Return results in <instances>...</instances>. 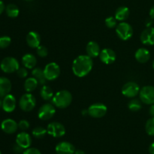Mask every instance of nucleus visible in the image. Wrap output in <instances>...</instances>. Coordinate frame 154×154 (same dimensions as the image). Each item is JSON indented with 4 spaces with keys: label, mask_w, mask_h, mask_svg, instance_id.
<instances>
[{
    "label": "nucleus",
    "mask_w": 154,
    "mask_h": 154,
    "mask_svg": "<svg viewBox=\"0 0 154 154\" xmlns=\"http://www.w3.org/2000/svg\"><path fill=\"white\" fill-rule=\"evenodd\" d=\"M11 82L6 77H0V98H3L9 95L11 91Z\"/></svg>",
    "instance_id": "nucleus-19"
},
{
    "label": "nucleus",
    "mask_w": 154,
    "mask_h": 154,
    "mask_svg": "<svg viewBox=\"0 0 154 154\" xmlns=\"http://www.w3.org/2000/svg\"><path fill=\"white\" fill-rule=\"evenodd\" d=\"M1 128L6 134H14L17 130L18 123L12 119H6L2 122Z\"/></svg>",
    "instance_id": "nucleus-14"
},
{
    "label": "nucleus",
    "mask_w": 154,
    "mask_h": 154,
    "mask_svg": "<svg viewBox=\"0 0 154 154\" xmlns=\"http://www.w3.org/2000/svg\"><path fill=\"white\" fill-rule=\"evenodd\" d=\"M38 82L34 77H29L27 78L24 82V88L27 93H30L38 87Z\"/></svg>",
    "instance_id": "nucleus-25"
},
{
    "label": "nucleus",
    "mask_w": 154,
    "mask_h": 154,
    "mask_svg": "<svg viewBox=\"0 0 154 154\" xmlns=\"http://www.w3.org/2000/svg\"><path fill=\"white\" fill-rule=\"evenodd\" d=\"M140 87L135 82H129L123 85L122 88V93L127 98H132L136 97L140 92Z\"/></svg>",
    "instance_id": "nucleus-11"
},
{
    "label": "nucleus",
    "mask_w": 154,
    "mask_h": 154,
    "mask_svg": "<svg viewBox=\"0 0 154 154\" xmlns=\"http://www.w3.org/2000/svg\"><path fill=\"white\" fill-rule=\"evenodd\" d=\"M32 77H34L37 80L38 84L45 85L47 82V79L44 73V69H42L38 67L34 68L32 71Z\"/></svg>",
    "instance_id": "nucleus-24"
},
{
    "label": "nucleus",
    "mask_w": 154,
    "mask_h": 154,
    "mask_svg": "<svg viewBox=\"0 0 154 154\" xmlns=\"http://www.w3.org/2000/svg\"><path fill=\"white\" fill-rule=\"evenodd\" d=\"M4 11H5V6L4 2L2 0H0V15L3 13Z\"/></svg>",
    "instance_id": "nucleus-38"
},
{
    "label": "nucleus",
    "mask_w": 154,
    "mask_h": 154,
    "mask_svg": "<svg viewBox=\"0 0 154 154\" xmlns=\"http://www.w3.org/2000/svg\"><path fill=\"white\" fill-rule=\"evenodd\" d=\"M128 107H129V110L132 112H137L139 111L142 107V104H141V100L138 99H132L128 104Z\"/></svg>",
    "instance_id": "nucleus-28"
},
{
    "label": "nucleus",
    "mask_w": 154,
    "mask_h": 154,
    "mask_svg": "<svg viewBox=\"0 0 154 154\" xmlns=\"http://www.w3.org/2000/svg\"><path fill=\"white\" fill-rule=\"evenodd\" d=\"M0 154H2V152H1V151H0Z\"/></svg>",
    "instance_id": "nucleus-46"
},
{
    "label": "nucleus",
    "mask_w": 154,
    "mask_h": 154,
    "mask_svg": "<svg viewBox=\"0 0 154 154\" xmlns=\"http://www.w3.org/2000/svg\"><path fill=\"white\" fill-rule=\"evenodd\" d=\"M116 33L120 39L127 41L132 38L133 35V29L129 23L123 21L117 24L116 27Z\"/></svg>",
    "instance_id": "nucleus-4"
},
{
    "label": "nucleus",
    "mask_w": 154,
    "mask_h": 154,
    "mask_svg": "<svg viewBox=\"0 0 154 154\" xmlns=\"http://www.w3.org/2000/svg\"><path fill=\"white\" fill-rule=\"evenodd\" d=\"M16 143L23 148L24 149L30 147L32 144V137L29 135V134L22 131L19 133L16 137Z\"/></svg>",
    "instance_id": "nucleus-16"
},
{
    "label": "nucleus",
    "mask_w": 154,
    "mask_h": 154,
    "mask_svg": "<svg viewBox=\"0 0 154 154\" xmlns=\"http://www.w3.org/2000/svg\"><path fill=\"white\" fill-rule=\"evenodd\" d=\"M56 152L57 154H74L75 148L70 142L62 141L56 146Z\"/></svg>",
    "instance_id": "nucleus-15"
},
{
    "label": "nucleus",
    "mask_w": 154,
    "mask_h": 154,
    "mask_svg": "<svg viewBox=\"0 0 154 154\" xmlns=\"http://www.w3.org/2000/svg\"><path fill=\"white\" fill-rule=\"evenodd\" d=\"M47 133H48V131L43 127H36L32 130V135L37 139L43 138L46 135Z\"/></svg>",
    "instance_id": "nucleus-29"
},
{
    "label": "nucleus",
    "mask_w": 154,
    "mask_h": 154,
    "mask_svg": "<svg viewBox=\"0 0 154 154\" xmlns=\"http://www.w3.org/2000/svg\"><path fill=\"white\" fill-rule=\"evenodd\" d=\"M11 39L9 36H4L0 37V48H6L11 45Z\"/></svg>",
    "instance_id": "nucleus-32"
},
{
    "label": "nucleus",
    "mask_w": 154,
    "mask_h": 154,
    "mask_svg": "<svg viewBox=\"0 0 154 154\" xmlns=\"http://www.w3.org/2000/svg\"><path fill=\"white\" fill-rule=\"evenodd\" d=\"M29 122L26 119H22L18 122V128L22 131H26L29 128Z\"/></svg>",
    "instance_id": "nucleus-34"
},
{
    "label": "nucleus",
    "mask_w": 154,
    "mask_h": 154,
    "mask_svg": "<svg viewBox=\"0 0 154 154\" xmlns=\"http://www.w3.org/2000/svg\"><path fill=\"white\" fill-rule=\"evenodd\" d=\"M141 42L146 45H154V28L153 27H147L141 33Z\"/></svg>",
    "instance_id": "nucleus-17"
},
{
    "label": "nucleus",
    "mask_w": 154,
    "mask_h": 154,
    "mask_svg": "<svg viewBox=\"0 0 154 154\" xmlns=\"http://www.w3.org/2000/svg\"><path fill=\"white\" fill-rule=\"evenodd\" d=\"M16 98L11 94L6 95L2 99V109L7 113H11L16 108Z\"/></svg>",
    "instance_id": "nucleus-13"
},
{
    "label": "nucleus",
    "mask_w": 154,
    "mask_h": 154,
    "mask_svg": "<svg viewBox=\"0 0 154 154\" xmlns=\"http://www.w3.org/2000/svg\"><path fill=\"white\" fill-rule=\"evenodd\" d=\"M87 110H88V115L93 118L99 119L105 116L108 111V108L105 104L102 103H95L90 105Z\"/></svg>",
    "instance_id": "nucleus-8"
},
{
    "label": "nucleus",
    "mask_w": 154,
    "mask_h": 154,
    "mask_svg": "<svg viewBox=\"0 0 154 154\" xmlns=\"http://www.w3.org/2000/svg\"><path fill=\"white\" fill-rule=\"evenodd\" d=\"M48 133L54 137H63L66 134V128L62 123L58 122H51L47 128Z\"/></svg>",
    "instance_id": "nucleus-10"
},
{
    "label": "nucleus",
    "mask_w": 154,
    "mask_h": 154,
    "mask_svg": "<svg viewBox=\"0 0 154 154\" xmlns=\"http://www.w3.org/2000/svg\"><path fill=\"white\" fill-rule=\"evenodd\" d=\"M153 69H154V60L153 61Z\"/></svg>",
    "instance_id": "nucleus-45"
},
{
    "label": "nucleus",
    "mask_w": 154,
    "mask_h": 154,
    "mask_svg": "<svg viewBox=\"0 0 154 154\" xmlns=\"http://www.w3.org/2000/svg\"><path fill=\"white\" fill-rule=\"evenodd\" d=\"M135 57L138 62L141 63H147L150 57V51L144 48H138L135 54Z\"/></svg>",
    "instance_id": "nucleus-21"
},
{
    "label": "nucleus",
    "mask_w": 154,
    "mask_h": 154,
    "mask_svg": "<svg viewBox=\"0 0 154 154\" xmlns=\"http://www.w3.org/2000/svg\"><path fill=\"white\" fill-rule=\"evenodd\" d=\"M149 152L150 154H154V142L150 144V147H149Z\"/></svg>",
    "instance_id": "nucleus-40"
},
{
    "label": "nucleus",
    "mask_w": 154,
    "mask_h": 154,
    "mask_svg": "<svg viewBox=\"0 0 154 154\" xmlns=\"http://www.w3.org/2000/svg\"><path fill=\"white\" fill-rule=\"evenodd\" d=\"M72 101V95L69 91L61 90L57 92L52 99L53 104L60 109H65L69 107Z\"/></svg>",
    "instance_id": "nucleus-2"
},
{
    "label": "nucleus",
    "mask_w": 154,
    "mask_h": 154,
    "mask_svg": "<svg viewBox=\"0 0 154 154\" xmlns=\"http://www.w3.org/2000/svg\"><path fill=\"white\" fill-rule=\"evenodd\" d=\"M140 100L142 103L148 105L154 104V86L146 85L140 90Z\"/></svg>",
    "instance_id": "nucleus-6"
},
{
    "label": "nucleus",
    "mask_w": 154,
    "mask_h": 154,
    "mask_svg": "<svg viewBox=\"0 0 154 154\" xmlns=\"http://www.w3.org/2000/svg\"><path fill=\"white\" fill-rule=\"evenodd\" d=\"M86 51H87V55L90 56L92 58H94V57L99 56L101 49L97 42L91 41V42L87 43V47H86Z\"/></svg>",
    "instance_id": "nucleus-20"
},
{
    "label": "nucleus",
    "mask_w": 154,
    "mask_h": 154,
    "mask_svg": "<svg viewBox=\"0 0 154 154\" xmlns=\"http://www.w3.org/2000/svg\"><path fill=\"white\" fill-rule=\"evenodd\" d=\"M36 52H37V54L40 57H45L48 56V50L45 46L40 45L36 48Z\"/></svg>",
    "instance_id": "nucleus-33"
},
{
    "label": "nucleus",
    "mask_w": 154,
    "mask_h": 154,
    "mask_svg": "<svg viewBox=\"0 0 154 154\" xmlns=\"http://www.w3.org/2000/svg\"><path fill=\"white\" fill-rule=\"evenodd\" d=\"M149 113H150V115L151 116V117H154V104L151 105V107H150Z\"/></svg>",
    "instance_id": "nucleus-39"
},
{
    "label": "nucleus",
    "mask_w": 154,
    "mask_h": 154,
    "mask_svg": "<svg viewBox=\"0 0 154 154\" xmlns=\"http://www.w3.org/2000/svg\"><path fill=\"white\" fill-rule=\"evenodd\" d=\"M93 66L92 57L87 55H79L72 63V71L78 77H84L91 72Z\"/></svg>",
    "instance_id": "nucleus-1"
},
{
    "label": "nucleus",
    "mask_w": 154,
    "mask_h": 154,
    "mask_svg": "<svg viewBox=\"0 0 154 154\" xmlns=\"http://www.w3.org/2000/svg\"><path fill=\"white\" fill-rule=\"evenodd\" d=\"M5 12L9 18H15L19 15L20 10L16 5L8 4L5 7Z\"/></svg>",
    "instance_id": "nucleus-27"
},
{
    "label": "nucleus",
    "mask_w": 154,
    "mask_h": 154,
    "mask_svg": "<svg viewBox=\"0 0 154 154\" xmlns=\"http://www.w3.org/2000/svg\"><path fill=\"white\" fill-rule=\"evenodd\" d=\"M23 154H42V152L37 148L29 147L23 151Z\"/></svg>",
    "instance_id": "nucleus-36"
},
{
    "label": "nucleus",
    "mask_w": 154,
    "mask_h": 154,
    "mask_svg": "<svg viewBox=\"0 0 154 154\" xmlns=\"http://www.w3.org/2000/svg\"><path fill=\"white\" fill-rule=\"evenodd\" d=\"M55 113V106L49 104V103H47V104H43L39 108L38 112V116L42 120H48L54 116Z\"/></svg>",
    "instance_id": "nucleus-9"
},
{
    "label": "nucleus",
    "mask_w": 154,
    "mask_h": 154,
    "mask_svg": "<svg viewBox=\"0 0 154 154\" xmlns=\"http://www.w3.org/2000/svg\"><path fill=\"white\" fill-rule=\"evenodd\" d=\"M116 57L117 56H116L115 52L114 50L111 48H104L99 54V58L101 61L107 65L114 63L116 60Z\"/></svg>",
    "instance_id": "nucleus-12"
},
{
    "label": "nucleus",
    "mask_w": 154,
    "mask_h": 154,
    "mask_svg": "<svg viewBox=\"0 0 154 154\" xmlns=\"http://www.w3.org/2000/svg\"><path fill=\"white\" fill-rule=\"evenodd\" d=\"M27 45L32 48H37L40 45L41 36L37 32L31 31L26 36Z\"/></svg>",
    "instance_id": "nucleus-18"
},
{
    "label": "nucleus",
    "mask_w": 154,
    "mask_h": 154,
    "mask_svg": "<svg viewBox=\"0 0 154 154\" xmlns=\"http://www.w3.org/2000/svg\"><path fill=\"white\" fill-rule=\"evenodd\" d=\"M2 108V98H0V109Z\"/></svg>",
    "instance_id": "nucleus-43"
},
{
    "label": "nucleus",
    "mask_w": 154,
    "mask_h": 154,
    "mask_svg": "<svg viewBox=\"0 0 154 154\" xmlns=\"http://www.w3.org/2000/svg\"><path fill=\"white\" fill-rule=\"evenodd\" d=\"M36 99L31 93L24 94L21 96L19 101V107L23 111H32L35 107Z\"/></svg>",
    "instance_id": "nucleus-5"
},
{
    "label": "nucleus",
    "mask_w": 154,
    "mask_h": 154,
    "mask_svg": "<svg viewBox=\"0 0 154 154\" xmlns=\"http://www.w3.org/2000/svg\"><path fill=\"white\" fill-rule=\"evenodd\" d=\"M22 63L26 69H34L37 63V59L32 54H26L22 57Z\"/></svg>",
    "instance_id": "nucleus-22"
},
{
    "label": "nucleus",
    "mask_w": 154,
    "mask_h": 154,
    "mask_svg": "<svg viewBox=\"0 0 154 154\" xmlns=\"http://www.w3.org/2000/svg\"><path fill=\"white\" fill-rule=\"evenodd\" d=\"M74 154H86V153L83 150H81V149H78V150H75V153H74Z\"/></svg>",
    "instance_id": "nucleus-42"
},
{
    "label": "nucleus",
    "mask_w": 154,
    "mask_h": 154,
    "mask_svg": "<svg viewBox=\"0 0 154 154\" xmlns=\"http://www.w3.org/2000/svg\"><path fill=\"white\" fill-rule=\"evenodd\" d=\"M0 68L5 73H13L20 68L19 62L15 57H6L1 61Z\"/></svg>",
    "instance_id": "nucleus-3"
},
{
    "label": "nucleus",
    "mask_w": 154,
    "mask_h": 154,
    "mask_svg": "<svg viewBox=\"0 0 154 154\" xmlns=\"http://www.w3.org/2000/svg\"><path fill=\"white\" fill-rule=\"evenodd\" d=\"M105 24L107 27H108L110 29H112L117 26V21L116 20V18L114 17L110 16L105 19Z\"/></svg>",
    "instance_id": "nucleus-31"
},
{
    "label": "nucleus",
    "mask_w": 154,
    "mask_h": 154,
    "mask_svg": "<svg viewBox=\"0 0 154 154\" xmlns=\"http://www.w3.org/2000/svg\"><path fill=\"white\" fill-rule=\"evenodd\" d=\"M145 130L148 135L154 136V117H151L147 121Z\"/></svg>",
    "instance_id": "nucleus-30"
},
{
    "label": "nucleus",
    "mask_w": 154,
    "mask_h": 154,
    "mask_svg": "<svg viewBox=\"0 0 154 154\" xmlns=\"http://www.w3.org/2000/svg\"><path fill=\"white\" fill-rule=\"evenodd\" d=\"M26 1H27V2H32V1H33V0H26Z\"/></svg>",
    "instance_id": "nucleus-44"
},
{
    "label": "nucleus",
    "mask_w": 154,
    "mask_h": 154,
    "mask_svg": "<svg viewBox=\"0 0 154 154\" xmlns=\"http://www.w3.org/2000/svg\"><path fill=\"white\" fill-rule=\"evenodd\" d=\"M44 73L47 80L53 81L57 79L60 75V66L55 62H51L45 66L44 69Z\"/></svg>",
    "instance_id": "nucleus-7"
},
{
    "label": "nucleus",
    "mask_w": 154,
    "mask_h": 154,
    "mask_svg": "<svg viewBox=\"0 0 154 154\" xmlns=\"http://www.w3.org/2000/svg\"><path fill=\"white\" fill-rule=\"evenodd\" d=\"M150 18L154 19V5L151 8V9L150 10Z\"/></svg>",
    "instance_id": "nucleus-41"
},
{
    "label": "nucleus",
    "mask_w": 154,
    "mask_h": 154,
    "mask_svg": "<svg viewBox=\"0 0 154 154\" xmlns=\"http://www.w3.org/2000/svg\"><path fill=\"white\" fill-rule=\"evenodd\" d=\"M40 95L42 99L45 101H50L54 98V91L50 86L45 85L41 88Z\"/></svg>",
    "instance_id": "nucleus-26"
},
{
    "label": "nucleus",
    "mask_w": 154,
    "mask_h": 154,
    "mask_svg": "<svg viewBox=\"0 0 154 154\" xmlns=\"http://www.w3.org/2000/svg\"><path fill=\"white\" fill-rule=\"evenodd\" d=\"M17 74L20 78L24 79L28 75V71H27V69L26 67H20L18 70L17 71Z\"/></svg>",
    "instance_id": "nucleus-35"
},
{
    "label": "nucleus",
    "mask_w": 154,
    "mask_h": 154,
    "mask_svg": "<svg viewBox=\"0 0 154 154\" xmlns=\"http://www.w3.org/2000/svg\"><path fill=\"white\" fill-rule=\"evenodd\" d=\"M129 16V9L126 6H120L116 10L114 18L116 20L120 22L126 21Z\"/></svg>",
    "instance_id": "nucleus-23"
},
{
    "label": "nucleus",
    "mask_w": 154,
    "mask_h": 154,
    "mask_svg": "<svg viewBox=\"0 0 154 154\" xmlns=\"http://www.w3.org/2000/svg\"><path fill=\"white\" fill-rule=\"evenodd\" d=\"M23 148H22L21 146H20L18 144H15L13 146V151L14 152H15L16 154H20V153H23Z\"/></svg>",
    "instance_id": "nucleus-37"
}]
</instances>
